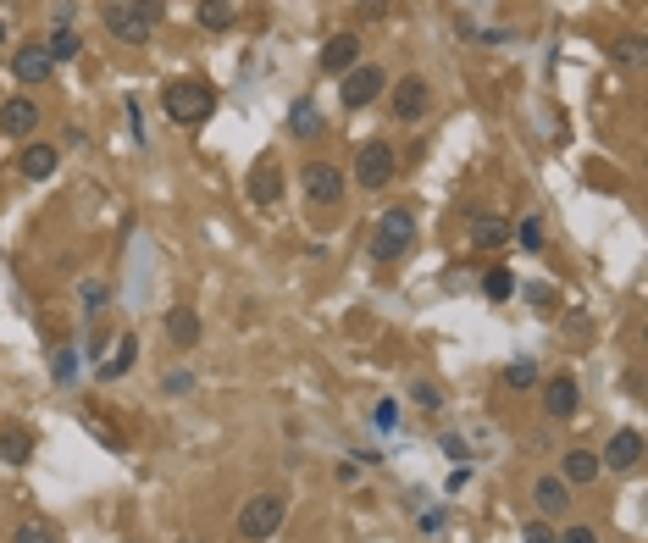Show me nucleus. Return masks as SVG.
<instances>
[{
    "label": "nucleus",
    "mask_w": 648,
    "mask_h": 543,
    "mask_svg": "<svg viewBox=\"0 0 648 543\" xmlns=\"http://www.w3.org/2000/svg\"><path fill=\"white\" fill-rule=\"evenodd\" d=\"M316 67H322L327 78H344L349 67H360V34H349V28H344V34H333L322 45V56H316Z\"/></svg>",
    "instance_id": "9d476101"
},
{
    "label": "nucleus",
    "mask_w": 648,
    "mask_h": 543,
    "mask_svg": "<svg viewBox=\"0 0 648 543\" xmlns=\"http://www.w3.org/2000/svg\"><path fill=\"white\" fill-rule=\"evenodd\" d=\"M161 111H167V122H178V128H200L216 111V89L200 84V78H178V84H167V95H161Z\"/></svg>",
    "instance_id": "f03ea898"
},
{
    "label": "nucleus",
    "mask_w": 648,
    "mask_h": 543,
    "mask_svg": "<svg viewBox=\"0 0 648 543\" xmlns=\"http://www.w3.org/2000/svg\"><path fill=\"white\" fill-rule=\"evenodd\" d=\"M12 73H17V84H45V78L56 73V61H50L45 45H23L12 56Z\"/></svg>",
    "instance_id": "f3484780"
},
{
    "label": "nucleus",
    "mask_w": 648,
    "mask_h": 543,
    "mask_svg": "<svg viewBox=\"0 0 648 543\" xmlns=\"http://www.w3.org/2000/svg\"><path fill=\"white\" fill-rule=\"evenodd\" d=\"M372 422L383 427V433H394V427H399V405H394V399H383V405L372 411Z\"/></svg>",
    "instance_id": "f704fd0d"
},
{
    "label": "nucleus",
    "mask_w": 648,
    "mask_h": 543,
    "mask_svg": "<svg viewBox=\"0 0 648 543\" xmlns=\"http://www.w3.org/2000/svg\"><path fill=\"white\" fill-rule=\"evenodd\" d=\"M532 505H538L543 521H560L565 510H571V488H565L560 477H538V483H532Z\"/></svg>",
    "instance_id": "dca6fc26"
},
{
    "label": "nucleus",
    "mask_w": 648,
    "mask_h": 543,
    "mask_svg": "<svg viewBox=\"0 0 648 543\" xmlns=\"http://www.w3.org/2000/svg\"><path fill=\"white\" fill-rule=\"evenodd\" d=\"M161 327H167L172 350H194V344H200V333H205V322H200V311H194V305H172V311L161 316Z\"/></svg>",
    "instance_id": "f8f14e48"
},
{
    "label": "nucleus",
    "mask_w": 648,
    "mask_h": 543,
    "mask_svg": "<svg viewBox=\"0 0 648 543\" xmlns=\"http://www.w3.org/2000/svg\"><path fill=\"white\" fill-rule=\"evenodd\" d=\"M599 449H565V466H560V483L565 488H588L599 483Z\"/></svg>",
    "instance_id": "2eb2a0df"
},
{
    "label": "nucleus",
    "mask_w": 648,
    "mask_h": 543,
    "mask_svg": "<svg viewBox=\"0 0 648 543\" xmlns=\"http://www.w3.org/2000/svg\"><path fill=\"white\" fill-rule=\"evenodd\" d=\"M394 172H399V150L388 145V139H366V145L355 150V183L360 189H388L394 183Z\"/></svg>",
    "instance_id": "39448f33"
},
{
    "label": "nucleus",
    "mask_w": 648,
    "mask_h": 543,
    "mask_svg": "<svg viewBox=\"0 0 648 543\" xmlns=\"http://www.w3.org/2000/svg\"><path fill=\"white\" fill-rule=\"evenodd\" d=\"M283 516H288V499L277 494V488H266V494H250V499H244V510H239V538H244V543L277 538Z\"/></svg>",
    "instance_id": "7ed1b4c3"
},
{
    "label": "nucleus",
    "mask_w": 648,
    "mask_h": 543,
    "mask_svg": "<svg viewBox=\"0 0 648 543\" xmlns=\"http://www.w3.org/2000/svg\"><path fill=\"white\" fill-rule=\"evenodd\" d=\"M17 172H23L28 183H45L50 172H56V145H45V139H34V145L17 156Z\"/></svg>",
    "instance_id": "6ab92c4d"
},
{
    "label": "nucleus",
    "mask_w": 648,
    "mask_h": 543,
    "mask_svg": "<svg viewBox=\"0 0 648 543\" xmlns=\"http://www.w3.org/2000/svg\"><path fill=\"white\" fill-rule=\"evenodd\" d=\"M482 294H488V300H510V294H516V272H510V266H488V272H482Z\"/></svg>",
    "instance_id": "bb28decb"
},
{
    "label": "nucleus",
    "mask_w": 648,
    "mask_h": 543,
    "mask_svg": "<svg viewBox=\"0 0 648 543\" xmlns=\"http://www.w3.org/2000/svg\"><path fill=\"white\" fill-rule=\"evenodd\" d=\"M161 388H167V394H189L194 377H189V372H167V377H161Z\"/></svg>",
    "instance_id": "c9c22d12"
},
{
    "label": "nucleus",
    "mask_w": 648,
    "mask_h": 543,
    "mask_svg": "<svg viewBox=\"0 0 648 543\" xmlns=\"http://www.w3.org/2000/svg\"><path fill=\"white\" fill-rule=\"evenodd\" d=\"M610 56L621 61V67H637V61H643V39H637V34L615 39V50H610Z\"/></svg>",
    "instance_id": "c756f323"
},
{
    "label": "nucleus",
    "mask_w": 648,
    "mask_h": 543,
    "mask_svg": "<svg viewBox=\"0 0 648 543\" xmlns=\"http://www.w3.org/2000/svg\"><path fill=\"white\" fill-rule=\"evenodd\" d=\"M178 543H205V538H178Z\"/></svg>",
    "instance_id": "ea45409f"
},
{
    "label": "nucleus",
    "mask_w": 648,
    "mask_h": 543,
    "mask_svg": "<svg viewBox=\"0 0 648 543\" xmlns=\"http://www.w3.org/2000/svg\"><path fill=\"white\" fill-rule=\"evenodd\" d=\"M0 45H6V23H0Z\"/></svg>",
    "instance_id": "a19ab883"
},
{
    "label": "nucleus",
    "mask_w": 648,
    "mask_h": 543,
    "mask_svg": "<svg viewBox=\"0 0 648 543\" xmlns=\"http://www.w3.org/2000/svg\"><path fill=\"white\" fill-rule=\"evenodd\" d=\"M12 543H56V532H50L45 521H17Z\"/></svg>",
    "instance_id": "c85d7f7f"
},
{
    "label": "nucleus",
    "mask_w": 648,
    "mask_h": 543,
    "mask_svg": "<svg viewBox=\"0 0 648 543\" xmlns=\"http://www.w3.org/2000/svg\"><path fill=\"white\" fill-rule=\"evenodd\" d=\"M333 477H338V483H355V477H360V466H355V460H338V471H333Z\"/></svg>",
    "instance_id": "4c0bfd02"
},
{
    "label": "nucleus",
    "mask_w": 648,
    "mask_h": 543,
    "mask_svg": "<svg viewBox=\"0 0 648 543\" xmlns=\"http://www.w3.org/2000/svg\"><path fill=\"white\" fill-rule=\"evenodd\" d=\"M521 538H527V543H554V527L543 516H532L527 527H521Z\"/></svg>",
    "instance_id": "72a5a7b5"
},
{
    "label": "nucleus",
    "mask_w": 648,
    "mask_h": 543,
    "mask_svg": "<svg viewBox=\"0 0 648 543\" xmlns=\"http://www.w3.org/2000/svg\"><path fill=\"white\" fill-rule=\"evenodd\" d=\"M637 460H643V433H637V427L610 433V444L599 449V466H610V471H632Z\"/></svg>",
    "instance_id": "9b49d317"
},
{
    "label": "nucleus",
    "mask_w": 648,
    "mask_h": 543,
    "mask_svg": "<svg viewBox=\"0 0 648 543\" xmlns=\"http://www.w3.org/2000/svg\"><path fill=\"white\" fill-rule=\"evenodd\" d=\"M133 361H139V338L122 333L117 344H111V355L95 366V377H100V383H117V377H128V372H133Z\"/></svg>",
    "instance_id": "a211bd4d"
},
{
    "label": "nucleus",
    "mask_w": 648,
    "mask_h": 543,
    "mask_svg": "<svg viewBox=\"0 0 648 543\" xmlns=\"http://www.w3.org/2000/svg\"><path fill=\"white\" fill-rule=\"evenodd\" d=\"M521 294H527V300L538 305V311H554V305H560V294H554V289H543V283H527Z\"/></svg>",
    "instance_id": "2f4dec72"
},
{
    "label": "nucleus",
    "mask_w": 648,
    "mask_h": 543,
    "mask_svg": "<svg viewBox=\"0 0 648 543\" xmlns=\"http://www.w3.org/2000/svg\"><path fill=\"white\" fill-rule=\"evenodd\" d=\"M0 460H6V466H28V460H34V438L28 433H0Z\"/></svg>",
    "instance_id": "b1692460"
},
{
    "label": "nucleus",
    "mask_w": 648,
    "mask_h": 543,
    "mask_svg": "<svg viewBox=\"0 0 648 543\" xmlns=\"http://www.w3.org/2000/svg\"><path fill=\"white\" fill-rule=\"evenodd\" d=\"M444 455H449V460H471V449L460 444V438H444Z\"/></svg>",
    "instance_id": "e433bc0d"
},
{
    "label": "nucleus",
    "mask_w": 648,
    "mask_h": 543,
    "mask_svg": "<svg viewBox=\"0 0 648 543\" xmlns=\"http://www.w3.org/2000/svg\"><path fill=\"white\" fill-rule=\"evenodd\" d=\"M161 12H167L161 0H111L106 6V34L122 39V45H150Z\"/></svg>",
    "instance_id": "f257e3e1"
},
{
    "label": "nucleus",
    "mask_w": 648,
    "mask_h": 543,
    "mask_svg": "<svg viewBox=\"0 0 648 543\" xmlns=\"http://www.w3.org/2000/svg\"><path fill=\"white\" fill-rule=\"evenodd\" d=\"M45 50H50V61H78L84 39H78V28H72V23H56V28H50V39H45Z\"/></svg>",
    "instance_id": "412c9836"
},
{
    "label": "nucleus",
    "mask_w": 648,
    "mask_h": 543,
    "mask_svg": "<svg viewBox=\"0 0 648 543\" xmlns=\"http://www.w3.org/2000/svg\"><path fill=\"white\" fill-rule=\"evenodd\" d=\"M471 244H477V250H504V244H510V222L493 217V211L471 217Z\"/></svg>",
    "instance_id": "aec40b11"
},
{
    "label": "nucleus",
    "mask_w": 648,
    "mask_h": 543,
    "mask_svg": "<svg viewBox=\"0 0 648 543\" xmlns=\"http://www.w3.org/2000/svg\"><path fill=\"white\" fill-rule=\"evenodd\" d=\"M288 128L300 133V139H316V133H322V117H316V106H311V100H300V106L288 111Z\"/></svg>",
    "instance_id": "cd10ccee"
},
{
    "label": "nucleus",
    "mask_w": 648,
    "mask_h": 543,
    "mask_svg": "<svg viewBox=\"0 0 648 543\" xmlns=\"http://www.w3.org/2000/svg\"><path fill=\"white\" fill-rule=\"evenodd\" d=\"M510 244H521L527 255H538V250H543V217H521V222H510Z\"/></svg>",
    "instance_id": "393cba45"
},
{
    "label": "nucleus",
    "mask_w": 648,
    "mask_h": 543,
    "mask_svg": "<svg viewBox=\"0 0 648 543\" xmlns=\"http://www.w3.org/2000/svg\"><path fill=\"white\" fill-rule=\"evenodd\" d=\"M554 543H604L599 527H582V521H571L565 532H554Z\"/></svg>",
    "instance_id": "7c9ffc66"
},
{
    "label": "nucleus",
    "mask_w": 648,
    "mask_h": 543,
    "mask_svg": "<svg viewBox=\"0 0 648 543\" xmlns=\"http://www.w3.org/2000/svg\"><path fill=\"white\" fill-rule=\"evenodd\" d=\"M200 28H211V34H222V28H233V0H200Z\"/></svg>",
    "instance_id": "a878e982"
},
{
    "label": "nucleus",
    "mask_w": 648,
    "mask_h": 543,
    "mask_svg": "<svg viewBox=\"0 0 648 543\" xmlns=\"http://www.w3.org/2000/svg\"><path fill=\"white\" fill-rule=\"evenodd\" d=\"M388 89V73L383 67H372V61H360V67H349L344 78H338V95H344V111H366L377 95Z\"/></svg>",
    "instance_id": "423d86ee"
},
{
    "label": "nucleus",
    "mask_w": 648,
    "mask_h": 543,
    "mask_svg": "<svg viewBox=\"0 0 648 543\" xmlns=\"http://www.w3.org/2000/svg\"><path fill=\"white\" fill-rule=\"evenodd\" d=\"M78 372H84L78 350H72V344H61V350L50 355V377H56V388H72V383H78Z\"/></svg>",
    "instance_id": "4be33fe9"
},
{
    "label": "nucleus",
    "mask_w": 648,
    "mask_h": 543,
    "mask_svg": "<svg viewBox=\"0 0 648 543\" xmlns=\"http://www.w3.org/2000/svg\"><path fill=\"white\" fill-rule=\"evenodd\" d=\"M543 383V372H538V361H532V355H516V361L504 366V388H538Z\"/></svg>",
    "instance_id": "5701e85b"
},
{
    "label": "nucleus",
    "mask_w": 648,
    "mask_h": 543,
    "mask_svg": "<svg viewBox=\"0 0 648 543\" xmlns=\"http://www.w3.org/2000/svg\"><path fill=\"white\" fill-rule=\"evenodd\" d=\"M388 106H394V117H399V122H421V117L432 111V89H427V78H416V73L399 78V84H394V100H388Z\"/></svg>",
    "instance_id": "1a4fd4ad"
},
{
    "label": "nucleus",
    "mask_w": 648,
    "mask_h": 543,
    "mask_svg": "<svg viewBox=\"0 0 648 543\" xmlns=\"http://www.w3.org/2000/svg\"><path fill=\"white\" fill-rule=\"evenodd\" d=\"M300 189L311 194L322 211L344 206V167H333V161H305V167H300Z\"/></svg>",
    "instance_id": "0eeeda50"
},
{
    "label": "nucleus",
    "mask_w": 648,
    "mask_h": 543,
    "mask_svg": "<svg viewBox=\"0 0 648 543\" xmlns=\"http://www.w3.org/2000/svg\"><path fill=\"white\" fill-rule=\"evenodd\" d=\"M410 394H416V405H421V411H444V394H438L432 383H416Z\"/></svg>",
    "instance_id": "473e14b6"
},
{
    "label": "nucleus",
    "mask_w": 648,
    "mask_h": 543,
    "mask_svg": "<svg viewBox=\"0 0 648 543\" xmlns=\"http://www.w3.org/2000/svg\"><path fill=\"white\" fill-rule=\"evenodd\" d=\"M416 244V217H410L405 206H394V211H383V217L372 222V261H399V255Z\"/></svg>",
    "instance_id": "20e7f679"
},
{
    "label": "nucleus",
    "mask_w": 648,
    "mask_h": 543,
    "mask_svg": "<svg viewBox=\"0 0 648 543\" xmlns=\"http://www.w3.org/2000/svg\"><path fill=\"white\" fill-rule=\"evenodd\" d=\"M34 128H39L34 95H12L6 106H0V133H12V139H34Z\"/></svg>",
    "instance_id": "ddd939ff"
},
{
    "label": "nucleus",
    "mask_w": 648,
    "mask_h": 543,
    "mask_svg": "<svg viewBox=\"0 0 648 543\" xmlns=\"http://www.w3.org/2000/svg\"><path fill=\"white\" fill-rule=\"evenodd\" d=\"M576 405H582V383H576L571 372H554L549 383H543V416H549V422H565V416H576Z\"/></svg>",
    "instance_id": "6e6552de"
},
{
    "label": "nucleus",
    "mask_w": 648,
    "mask_h": 543,
    "mask_svg": "<svg viewBox=\"0 0 648 543\" xmlns=\"http://www.w3.org/2000/svg\"><path fill=\"white\" fill-rule=\"evenodd\" d=\"M250 200L255 206H277L283 200V167H277V156H261L250 167Z\"/></svg>",
    "instance_id": "4468645a"
},
{
    "label": "nucleus",
    "mask_w": 648,
    "mask_h": 543,
    "mask_svg": "<svg viewBox=\"0 0 648 543\" xmlns=\"http://www.w3.org/2000/svg\"><path fill=\"white\" fill-rule=\"evenodd\" d=\"M360 12H366V17H383V12H388V0H360Z\"/></svg>",
    "instance_id": "58836bf2"
}]
</instances>
